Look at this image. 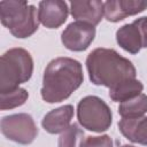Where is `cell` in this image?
<instances>
[{
  "instance_id": "1",
  "label": "cell",
  "mask_w": 147,
  "mask_h": 147,
  "mask_svg": "<svg viewBox=\"0 0 147 147\" xmlns=\"http://www.w3.org/2000/svg\"><path fill=\"white\" fill-rule=\"evenodd\" d=\"M83 67L79 61L67 56L53 59L44 71L41 98L48 103L62 102L83 84Z\"/></svg>"
},
{
  "instance_id": "2",
  "label": "cell",
  "mask_w": 147,
  "mask_h": 147,
  "mask_svg": "<svg viewBox=\"0 0 147 147\" xmlns=\"http://www.w3.org/2000/svg\"><path fill=\"white\" fill-rule=\"evenodd\" d=\"M86 69L94 85L109 90L130 79H136L137 70L133 63L113 48L99 47L86 57Z\"/></svg>"
},
{
  "instance_id": "3",
  "label": "cell",
  "mask_w": 147,
  "mask_h": 147,
  "mask_svg": "<svg viewBox=\"0 0 147 147\" xmlns=\"http://www.w3.org/2000/svg\"><path fill=\"white\" fill-rule=\"evenodd\" d=\"M33 74L31 54L21 47L6 51L0 59V93H7L26 83Z\"/></svg>"
},
{
  "instance_id": "4",
  "label": "cell",
  "mask_w": 147,
  "mask_h": 147,
  "mask_svg": "<svg viewBox=\"0 0 147 147\" xmlns=\"http://www.w3.org/2000/svg\"><path fill=\"white\" fill-rule=\"evenodd\" d=\"M0 20L10 33L20 39L31 37L39 28L38 9L26 1H0Z\"/></svg>"
},
{
  "instance_id": "5",
  "label": "cell",
  "mask_w": 147,
  "mask_h": 147,
  "mask_svg": "<svg viewBox=\"0 0 147 147\" xmlns=\"http://www.w3.org/2000/svg\"><path fill=\"white\" fill-rule=\"evenodd\" d=\"M77 119L84 129L101 133L110 127L113 114L109 106L101 98L87 95L77 105Z\"/></svg>"
},
{
  "instance_id": "6",
  "label": "cell",
  "mask_w": 147,
  "mask_h": 147,
  "mask_svg": "<svg viewBox=\"0 0 147 147\" xmlns=\"http://www.w3.org/2000/svg\"><path fill=\"white\" fill-rule=\"evenodd\" d=\"M2 134L20 145H30L38 136V127L31 115L18 113L3 116L0 122Z\"/></svg>"
},
{
  "instance_id": "7",
  "label": "cell",
  "mask_w": 147,
  "mask_h": 147,
  "mask_svg": "<svg viewBox=\"0 0 147 147\" xmlns=\"http://www.w3.org/2000/svg\"><path fill=\"white\" fill-rule=\"evenodd\" d=\"M95 26L75 21L67 25L61 33V41L65 48L74 52H83L88 48L95 38Z\"/></svg>"
},
{
  "instance_id": "8",
  "label": "cell",
  "mask_w": 147,
  "mask_h": 147,
  "mask_svg": "<svg viewBox=\"0 0 147 147\" xmlns=\"http://www.w3.org/2000/svg\"><path fill=\"white\" fill-rule=\"evenodd\" d=\"M68 3L62 0H45L38 5L39 22L47 29H57L68 18Z\"/></svg>"
},
{
  "instance_id": "9",
  "label": "cell",
  "mask_w": 147,
  "mask_h": 147,
  "mask_svg": "<svg viewBox=\"0 0 147 147\" xmlns=\"http://www.w3.org/2000/svg\"><path fill=\"white\" fill-rule=\"evenodd\" d=\"M147 8V0H109L105 2V17L108 22H119Z\"/></svg>"
},
{
  "instance_id": "10",
  "label": "cell",
  "mask_w": 147,
  "mask_h": 147,
  "mask_svg": "<svg viewBox=\"0 0 147 147\" xmlns=\"http://www.w3.org/2000/svg\"><path fill=\"white\" fill-rule=\"evenodd\" d=\"M70 13L76 21L96 26L105 16V2L100 0L71 1Z\"/></svg>"
},
{
  "instance_id": "11",
  "label": "cell",
  "mask_w": 147,
  "mask_h": 147,
  "mask_svg": "<svg viewBox=\"0 0 147 147\" xmlns=\"http://www.w3.org/2000/svg\"><path fill=\"white\" fill-rule=\"evenodd\" d=\"M72 117H74V106L64 105L48 111L44 116L41 121V125L44 130L48 133L52 134L62 133L71 125L70 123Z\"/></svg>"
},
{
  "instance_id": "12",
  "label": "cell",
  "mask_w": 147,
  "mask_h": 147,
  "mask_svg": "<svg viewBox=\"0 0 147 147\" xmlns=\"http://www.w3.org/2000/svg\"><path fill=\"white\" fill-rule=\"evenodd\" d=\"M121 133L131 142L147 146V116L122 118L118 122Z\"/></svg>"
},
{
  "instance_id": "13",
  "label": "cell",
  "mask_w": 147,
  "mask_h": 147,
  "mask_svg": "<svg viewBox=\"0 0 147 147\" xmlns=\"http://www.w3.org/2000/svg\"><path fill=\"white\" fill-rule=\"evenodd\" d=\"M116 41L124 51L131 54H137L142 48L141 38L134 22L124 24L116 31Z\"/></svg>"
},
{
  "instance_id": "14",
  "label": "cell",
  "mask_w": 147,
  "mask_h": 147,
  "mask_svg": "<svg viewBox=\"0 0 147 147\" xmlns=\"http://www.w3.org/2000/svg\"><path fill=\"white\" fill-rule=\"evenodd\" d=\"M144 90V85L140 80L136 79H130L125 83H122L121 85L110 88L109 90V98L115 101V102H124L127 100H131L139 94H141Z\"/></svg>"
},
{
  "instance_id": "15",
  "label": "cell",
  "mask_w": 147,
  "mask_h": 147,
  "mask_svg": "<svg viewBox=\"0 0 147 147\" xmlns=\"http://www.w3.org/2000/svg\"><path fill=\"white\" fill-rule=\"evenodd\" d=\"M147 113V95L141 93L138 96L124 101L118 106V114L122 118H138Z\"/></svg>"
},
{
  "instance_id": "16",
  "label": "cell",
  "mask_w": 147,
  "mask_h": 147,
  "mask_svg": "<svg viewBox=\"0 0 147 147\" xmlns=\"http://www.w3.org/2000/svg\"><path fill=\"white\" fill-rule=\"evenodd\" d=\"M85 133L77 123L71 124L61 133L57 140L59 147H84Z\"/></svg>"
},
{
  "instance_id": "17",
  "label": "cell",
  "mask_w": 147,
  "mask_h": 147,
  "mask_svg": "<svg viewBox=\"0 0 147 147\" xmlns=\"http://www.w3.org/2000/svg\"><path fill=\"white\" fill-rule=\"evenodd\" d=\"M0 96H1V101H0L1 110H8L24 105L29 98V93L25 88L18 87L7 93H0Z\"/></svg>"
},
{
  "instance_id": "18",
  "label": "cell",
  "mask_w": 147,
  "mask_h": 147,
  "mask_svg": "<svg viewBox=\"0 0 147 147\" xmlns=\"http://www.w3.org/2000/svg\"><path fill=\"white\" fill-rule=\"evenodd\" d=\"M84 147H114L113 140L108 134L87 137L84 142Z\"/></svg>"
},
{
  "instance_id": "19",
  "label": "cell",
  "mask_w": 147,
  "mask_h": 147,
  "mask_svg": "<svg viewBox=\"0 0 147 147\" xmlns=\"http://www.w3.org/2000/svg\"><path fill=\"white\" fill-rule=\"evenodd\" d=\"M133 22L138 28V31H139V34L141 38L142 48H147V16L137 18Z\"/></svg>"
},
{
  "instance_id": "20",
  "label": "cell",
  "mask_w": 147,
  "mask_h": 147,
  "mask_svg": "<svg viewBox=\"0 0 147 147\" xmlns=\"http://www.w3.org/2000/svg\"><path fill=\"white\" fill-rule=\"evenodd\" d=\"M121 147H134V146H132V145H123Z\"/></svg>"
}]
</instances>
